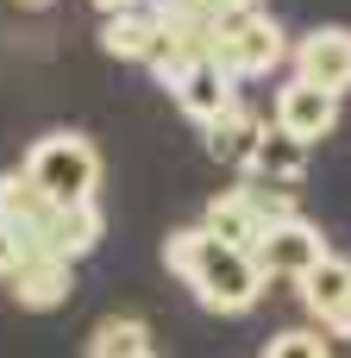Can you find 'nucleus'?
I'll use <instances>...</instances> for the list:
<instances>
[{
  "label": "nucleus",
  "mask_w": 351,
  "mask_h": 358,
  "mask_svg": "<svg viewBox=\"0 0 351 358\" xmlns=\"http://www.w3.org/2000/svg\"><path fill=\"white\" fill-rule=\"evenodd\" d=\"M163 264L195 289V302L207 308V315H251L257 308V296H264V264H257V252H239V245H220L201 220L195 227H182V233H170L163 239Z\"/></svg>",
  "instance_id": "1"
},
{
  "label": "nucleus",
  "mask_w": 351,
  "mask_h": 358,
  "mask_svg": "<svg viewBox=\"0 0 351 358\" xmlns=\"http://www.w3.org/2000/svg\"><path fill=\"white\" fill-rule=\"evenodd\" d=\"M19 170L50 201H94V189H100V151H94L88 132H44V138H31Z\"/></svg>",
  "instance_id": "2"
},
{
  "label": "nucleus",
  "mask_w": 351,
  "mask_h": 358,
  "mask_svg": "<svg viewBox=\"0 0 351 358\" xmlns=\"http://www.w3.org/2000/svg\"><path fill=\"white\" fill-rule=\"evenodd\" d=\"M295 44L283 38V25L264 13V6H251V13H232L220 31H214V57L239 76V82H251V76H270L283 57H289Z\"/></svg>",
  "instance_id": "3"
},
{
  "label": "nucleus",
  "mask_w": 351,
  "mask_h": 358,
  "mask_svg": "<svg viewBox=\"0 0 351 358\" xmlns=\"http://www.w3.org/2000/svg\"><path fill=\"white\" fill-rule=\"evenodd\" d=\"M295 296L314 315V327H327L333 340H351V258L327 252L320 264H308L295 277Z\"/></svg>",
  "instance_id": "4"
},
{
  "label": "nucleus",
  "mask_w": 351,
  "mask_h": 358,
  "mask_svg": "<svg viewBox=\"0 0 351 358\" xmlns=\"http://www.w3.org/2000/svg\"><path fill=\"white\" fill-rule=\"evenodd\" d=\"M289 63H295L301 82H320L333 94H351V25H314V31H301L295 50H289Z\"/></svg>",
  "instance_id": "5"
},
{
  "label": "nucleus",
  "mask_w": 351,
  "mask_h": 358,
  "mask_svg": "<svg viewBox=\"0 0 351 358\" xmlns=\"http://www.w3.org/2000/svg\"><path fill=\"white\" fill-rule=\"evenodd\" d=\"M276 126H283L289 138H301V145H320V138L339 126V94H333V88H320V82L289 76V82H283V94H276Z\"/></svg>",
  "instance_id": "6"
},
{
  "label": "nucleus",
  "mask_w": 351,
  "mask_h": 358,
  "mask_svg": "<svg viewBox=\"0 0 351 358\" xmlns=\"http://www.w3.org/2000/svg\"><path fill=\"white\" fill-rule=\"evenodd\" d=\"M100 233H107V220H100V208L94 201H57L50 208V220L38 227V239L25 245V252H50V258H88L94 245H100Z\"/></svg>",
  "instance_id": "7"
},
{
  "label": "nucleus",
  "mask_w": 351,
  "mask_h": 358,
  "mask_svg": "<svg viewBox=\"0 0 351 358\" xmlns=\"http://www.w3.org/2000/svg\"><path fill=\"white\" fill-rule=\"evenodd\" d=\"M320 258H327V239H320V227L301 220V214L276 220V227L257 239V264H264V277H301V271L320 264Z\"/></svg>",
  "instance_id": "8"
},
{
  "label": "nucleus",
  "mask_w": 351,
  "mask_h": 358,
  "mask_svg": "<svg viewBox=\"0 0 351 358\" xmlns=\"http://www.w3.org/2000/svg\"><path fill=\"white\" fill-rule=\"evenodd\" d=\"M170 101H176L195 126H207V120H220L226 107H239V76H232L220 57H201V63L170 88Z\"/></svg>",
  "instance_id": "9"
},
{
  "label": "nucleus",
  "mask_w": 351,
  "mask_h": 358,
  "mask_svg": "<svg viewBox=\"0 0 351 358\" xmlns=\"http://www.w3.org/2000/svg\"><path fill=\"white\" fill-rule=\"evenodd\" d=\"M6 283H13V302H19V308L50 315V308L69 302V289H75V264H69V258H50V252H25V264H19Z\"/></svg>",
  "instance_id": "10"
},
{
  "label": "nucleus",
  "mask_w": 351,
  "mask_h": 358,
  "mask_svg": "<svg viewBox=\"0 0 351 358\" xmlns=\"http://www.w3.org/2000/svg\"><path fill=\"white\" fill-rule=\"evenodd\" d=\"M100 50L119 57V63H144L163 50V13L157 6H126V13H107L100 19Z\"/></svg>",
  "instance_id": "11"
},
{
  "label": "nucleus",
  "mask_w": 351,
  "mask_h": 358,
  "mask_svg": "<svg viewBox=\"0 0 351 358\" xmlns=\"http://www.w3.org/2000/svg\"><path fill=\"white\" fill-rule=\"evenodd\" d=\"M264 120L239 101V107H226L220 120H207L201 126V145H207V157L214 164H232V170H251V157H257V145H264Z\"/></svg>",
  "instance_id": "12"
},
{
  "label": "nucleus",
  "mask_w": 351,
  "mask_h": 358,
  "mask_svg": "<svg viewBox=\"0 0 351 358\" xmlns=\"http://www.w3.org/2000/svg\"><path fill=\"white\" fill-rule=\"evenodd\" d=\"M201 227H207L220 245H239V252H257V239L270 233V227H264V214L251 208V195H245V189L214 195V201L201 208Z\"/></svg>",
  "instance_id": "13"
},
{
  "label": "nucleus",
  "mask_w": 351,
  "mask_h": 358,
  "mask_svg": "<svg viewBox=\"0 0 351 358\" xmlns=\"http://www.w3.org/2000/svg\"><path fill=\"white\" fill-rule=\"evenodd\" d=\"M50 208H57V201H50V195H44L25 170H0V220H6L25 245L38 239V227L50 220Z\"/></svg>",
  "instance_id": "14"
},
{
  "label": "nucleus",
  "mask_w": 351,
  "mask_h": 358,
  "mask_svg": "<svg viewBox=\"0 0 351 358\" xmlns=\"http://www.w3.org/2000/svg\"><path fill=\"white\" fill-rule=\"evenodd\" d=\"M245 176H257V182H276V189H295V182L308 176V145H301V138H289L283 126H270Z\"/></svg>",
  "instance_id": "15"
},
{
  "label": "nucleus",
  "mask_w": 351,
  "mask_h": 358,
  "mask_svg": "<svg viewBox=\"0 0 351 358\" xmlns=\"http://www.w3.org/2000/svg\"><path fill=\"white\" fill-rule=\"evenodd\" d=\"M132 352H151V327H144L138 315H107V321H94L88 358H132Z\"/></svg>",
  "instance_id": "16"
},
{
  "label": "nucleus",
  "mask_w": 351,
  "mask_h": 358,
  "mask_svg": "<svg viewBox=\"0 0 351 358\" xmlns=\"http://www.w3.org/2000/svg\"><path fill=\"white\" fill-rule=\"evenodd\" d=\"M257 0H157V13L163 19H182V25H226L232 13H251Z\"/></svg>",
  "instance_id": "17"
},
{
  "label": "nucleus",
  "mask_w": 351,
  "mask_h": 358,
  "mask_svg": "<svg viewBox=\"0 0 351 358\" xmlns=\"http://www.w3.org/2000/svg\"><path fill=\"white\" fill-rule=\"evenodd\" d=\"M257 358H333V334L327 327H283V334H270V346Z\"/></svg>",
  "instance_id": "18"
},
{
  "label": "nucleus",
  "mask_w": 351,
  "mask_h": 358,
  "mask_svg": "<svg viewBox=\"0 0 351 358\" xmlns=\"http://www.w3.org/2000/svg\"><path fill=\"white\" fill-rule=\"evenodd\" d=\"M19 264H25V239H19V233L0 220V277H13Z\"/></svg>",
  "instance_id": "19"
},
{
  "label": "nucleus",
  "mask_w": 351,
  "mask_h": 358,
  "mask_svg": "<svg viewBox=\"0 0 351 358\" xmlns=\"http://www.w3.org/2000/svg\"><path fill=\"white\" fill-rule=\"evenodd\" d=\"M94 6H100V19H107V13H126V6H144V0H94Z\"/></svg>",
  "instance_id": "20"
},
{
  "label": "nucleus",
  "mask_w": 351,
  "mask_h": 358,
  "mask_svg": "<svg viewBox=\"0 0 351 358\" xmlns=\"http://www.w3.org/2000/svg\"><path fill=\"white\" fill-rule=\"evenodd\" d=\"M19 13H44V6H57V0H13Z\"/></svg>",
  "instance_id": "21"
},
{
  "label": "nucleus",
  "mask_w": 351,
  "mask_h": 358,
  "mask_svg": "<svg viewBox=\"0 0 351 358\" xmlns=\"http://www.w3.org/2000/svg\"><path fill=\"white\" fill-rule=\"evenodd\" d=\"M132 358H157V352H132Z\"/></svg>",
  "instance_id": "22"
}]
</instances>
